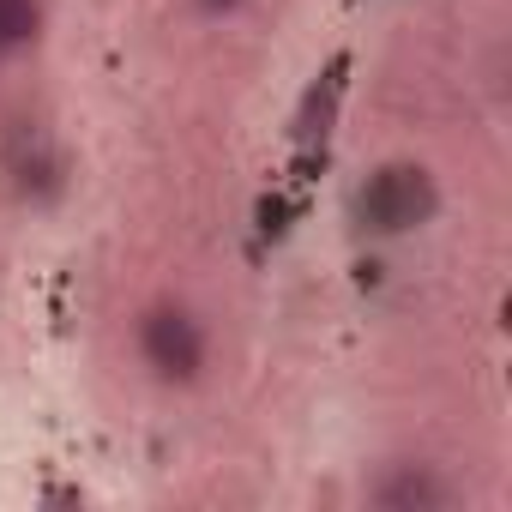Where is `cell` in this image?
I'll list each match as a JSON object with an SVG mask.
<instances>
[{
    "mask_svg": "<svg viewBox=\"0 0 512 512\" xmlns=\"http://www.w3.org/2000/svg\"><path fill=\"white\" fill-rule=\"evenodd\" d=\"M434 205H440V193H434L428 169H416V163H386V169H374L368 187H362V199H356V211H362V223H368L374 235L422 229V223L434 217Z\"/></svg>",
    "mask_w": 512,
    "mask_h": 512,
    "instance_id": "1",
    "label": "cell"
},
{
    "mask_svg": "<svg viewBox=\"0 0 512 512\" xmlns=\"http://www.w3.org/2000/svg\"><path fill=\"white\" fill-rule=\"evenodd\" d=\"M139 350H145L151 374L169 380V386H187L205 368V332L187 308H151L145 326H139Z\"/></svg>",
    "mask_w": 512,
    "mask_h": 512,
    "instance_id": "2",
    "label": "cell"
},
{
    "mask_svg": "<svg viewBox=\"0 0 512 512\" xmlns=\"http://www.w3.org/2000/svg\"><path fill=\"white\" fill-rule=\"evenodd\" d=\"M374 500H380V506H446L452 494H446L428 470H404V476L380 482V488H374Z\"/></svg>",
    "mask_w": 512,
    "mask_h": 512,
    "instance_id": "3",
    "label": "cell"
},
{
    "mask_svg": "<svg viewBox=\"0 0 512 512\" xmlns=\"http://www.w3.org/2000/svg\"><path fill=\"white\" fill-rule=\"evenodd\" d=\"M37 25H43V0H0V55L25 49Z\"/></svg>",
    "mask_w": 512,
    "mask_h": 512,
    "instance_id": "4",
    "label": "cell"
},
{
    "mask_svg": "<svg viewBox=\"0 0 512 512\" xmlns=\"http://www.w3.org/2000/svg\"><path fill=\"white\" fill-rule=\"evenodd\" d=\"M205 13H229V7H241V0H199Z\"/></svg>",
    "mask_w": 512,
    "mask_h": 512,
    "instance_id": "5",
    "label": "cell"
}]
</instances>
